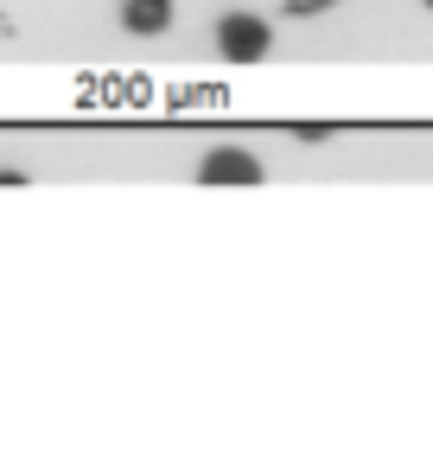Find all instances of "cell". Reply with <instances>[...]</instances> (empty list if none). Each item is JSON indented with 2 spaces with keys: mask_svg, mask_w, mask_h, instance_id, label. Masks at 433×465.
Here are the masks:
<instances>
[{
  "mask_svg": "<svg viewBox=\"0 0 433 465\" xmlns=\"http://www.w3.org/2000/svg\"><path fill=\"white\" fill-rule=\"evenodd\" d=\"M217 45H223V58L255 64V58H268V26H261L255 14H230V20L217 26Z\"/></svg>",
  "mask_w": 433,
  "mask_h": 465,
  "instance_id": "6da1fadb",
  "label": "cell"
},
{
  "mask_svg": "<svg viewBox=\"0 0 433 465\" xmlns=\"http://www.w3.org/2000/svg\"><path fill=\"white\" fill-rule=\"evenodd\" d=\"M122 26L141 33V39L166 33V26H172V0H122Z\"/></svg>",
  "mask_w": 433,
  "mask_h": 465,
  "instance_id": "7a4b0ae2",
  "label": "cell"
},
{
  "mask_svg": "<svg viewBox=\"0 0 433 465\" xmlns=\"http://www.w3.org/2000/svg\"><path fill=\"white\" fill-rule=\"evenodd\" d=\"M198 179H261V166H255L249 153H211V160L198 166Z\"/></svg>",
  "mask_w": 433,
  "mask_h": 465,
  "instance_id": "3957f363",
  "label": "cell"
},
{
  "mask_svg": "<svg viewBox=\"0 0 433 465\" xmlns=\"http://www.w3.org/2000/svg\"><path fill=\"white\" fill-rule=\"evenodd\" d=\"M293 14H319V7H331V0H287Z\"/></svg>",
  "mask_w": 433,
  "mask_h": 465,
  "instance_id": "277c9868",
  "label": "cell"
},
{
  "mask_svg": "<svg viewBox=\"0 0 433 465\" xmlns=\"http://www.w3.org/2000/svg\"><path fill=\"white\" fill-rule=\"evenodd\" d=\"M427 7H433V0H427Z\"/></svg>",
  "mask_w": 433,
  "mask_h": 465,
  "instance_id": "5b68a950",
  "label": "cell"
}]
</instances>
